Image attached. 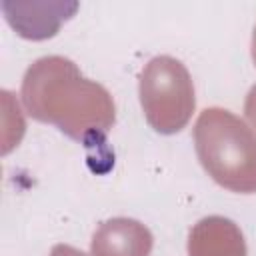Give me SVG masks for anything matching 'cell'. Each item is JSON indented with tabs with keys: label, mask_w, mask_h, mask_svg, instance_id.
I'll list each match as a JSON object with an SVG mask.
<instances>
[{
	"label": "cell",
	"mask_w": 256,
	"mask_h": 256,
	"mask_svg": "<svg viewBox=\"0 0 256 256\" xmlns=\"http://www.w3.org/2000/svg\"><path fill=\"white\" fill-rule=\"evenodd\" d=\"M20 94L34 120L54 124L76 142L102 140L116 120L110 92L82 76L78 66L64 56L32 62L22 78Z\"/></svg>",
	"instance_id": "6da1fadb"
},
{
	"label": "cell",
	"mask_w": 256,
	"mask_h": 256,
	"mask_svg": "<svg viewBox=\"0 0 256 256\" xmlns=\"http://www.w3.org/2000/svg\"><path fill=\"white\" fill-rule=\"evenodd\" d=\"M194 146L202 168L226 190L256 192V132L224 108H206L194 124Z\"/></svg>",
	"instance_id": "7a4b0ae2"
},
{
	"label": "cell",
	"mask_w": 256,
	"mask_h": 256,
	"mask_svg": "<svg viewBox=\"0 0 256 256\" xmlns=\"http://www.w3.org/2000/svg\"><path fill=\"white\" fill-rule=\"evenodd\" d=\"M138 94L146 122L160 134L180 132L196 108L192 76L172 56H156L144 66Z\"/></svg>",
	"instance_id": "3957f363"
},
{
	"label": "cell",
	"mask_w": 256,
	"mask_h": 256,
	"mask_svg": "<svg viewBox=\"0 0 256 256\" xmlns=\"http://www.w3.org/2000/svg\"><path fill=\"white\" fill-rule=\"evenodd\" d=\"M76 10V2H2L8 24L26 40L52 38Z\"/></svg>",
	"instance_id": "277c9868"
},
{
	"label": "cell",
	"mask_w": 256,
	"mask_h": 256,
	"mask_svg": "<svg viewBox=\"0 0 256 256\" xmlns=\"http://www.w3.org/2000/svg\"><path fill=\"white\" fill-rule=\"evenodd\" d=\"M152 232L134 218H110L92 236L90 256H150Z\"/></svg>",
	"instance_id": "5b68a950"
},
{
	"label": "cell",
	"mask_w": 256,
	"mask_h": 256,
	"mask_svg": "<svg viewBox=\"0 0 256 256\" xmlns=\"http://www.w3.org/2000/svg\"><path fill=\"white\" fill-rule=\"evenodd\" d=\"M188 256H246V242L230 218L206 216L188 234Z\"/></svg>",
	"instance_id": "8992f818"
},
{
	"label": "cell",
	"mask_w": 256,
	"mask_h": 256,
	"mask_svg": "<svg viewBox=\"0 0 256 256\" xmlns=\"http://www.w3.org/2000/svg\"><path fill=\"white\" fill-rule=\"evenodd\" d=\"M244 114L248 118V122L252 124V128L256 130V84L250 88V92L246 94V102H244Z\"/></svg>",
	"instance_id": "52a82bcc"
},
{
	"label": "cell",
	"mask_w": 256,
	"mask_h": 256,
	"mask_svg": "<svg viewBox=\"0 0 256 256\" xmlns=\"http://www.w3.org/2000/svg\"><path fill=\"white\" fill-rule=\"evenodd\" d=\"M50 256H88V254H84L82 250H78L74 246H68V244H56L50 250Z\"/></svg>",
	"instance_id": "ba28073f"
},
{
	"label": "cell",
	"mask_w": 256,
	"mask_h": 256,
	"mask_svg": "<svg viewBox=\"0 0 256 256\" xmlns=\"http://www.w3.org/2000/svg\"><path fill=\"white\" fill-rule=\"evenodd\" d=\"M252 60H254V66H256V28H254V34H252Z\"/></svg>",
	"instance_id": "9c48e42d"
}]
</instances>
